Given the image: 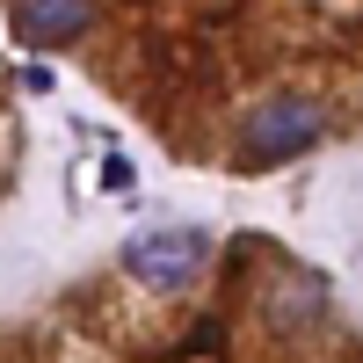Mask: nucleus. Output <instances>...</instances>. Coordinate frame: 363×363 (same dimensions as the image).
Masks as SVG:
<instances>
[{
    "instance_id": "obj_1",
    "label": "nucleus",
    "mask_w": 363,
    "mask_h": 363,
    "mask_svg": "<svg viewBox=\"0 0 363 363\" xmlns=\"http://www.w3.org/2000/svg\"><path fill=\"white\" fill-rule=\"evenodd\" d=\"M327 131V109L313 95H269L247 109V124H240V160L247 167H284L298 153H313Z\"/></svg>"
},
{
    "instance_id": "obj_2",
    "label": "nucleus",
    "mask_w": 363,
    "mask_h": 363,
    "mask_svg": "<svg viewBox=\"0 0 363 363\" xmlns=\"http://www.w3.org/2000/svg\"><path fill=\"white\" fill-rule=\"evenodd\" d=\"M203 262H211V233H196V225H167V233L124 240V269L138 284H153V291H189L203 277Z\"/></svg>"
},
{
    "instance_id": "obj_3",
    "label": "nucleus",
    "mask_w": 363,
    "mask_h": 363,
    "mask_svg": "<svg viewBox=\"0 0 363 363\" xmlns=\"http://www.w3.org/2000/svg\"><path fill=\"white\" fill-rule=\"evenodd\" d=\"M87 22H95L87 0H29V8H15V37L22 44H73Z\"/></svg>"
},
{
    "instance_id": "obj_4",
    "label": "nucleus",
    "mask_w": 363,
    "mask_h": 363,
    "mask_svg": "<svg viewBox=\"0 0 363 363\" xmlns=\"http://www.w3.org/2000/svg\"><path fill=\"white\" fill-rule=\"evenodd\" d=\"M102 189H116V196L131 189V160H124V153H109V160H102Z\"/></svg>"
}]
</instances>
